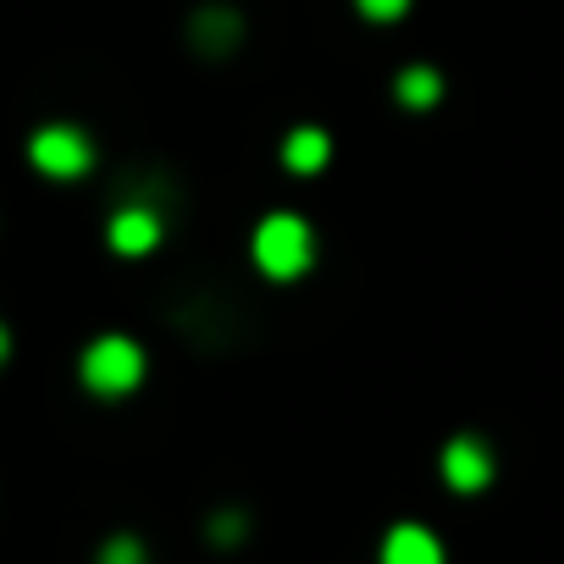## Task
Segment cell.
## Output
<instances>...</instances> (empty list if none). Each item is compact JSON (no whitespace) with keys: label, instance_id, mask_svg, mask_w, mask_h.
Listing matches in <instances>:
<instances>
[{"label":"cell","instance_id":"cell-1","mask_svg":"<svg viewBox=\"0 0 564 564\" xmlns=\"http://www.w3.org/2000/svg\"><path fill=\"white\" fill-rule=\"evenodd\" d=\"M249 254H254V265H260L271 282H294V276H305V271L316 265V227H311L305 216H294V210H271V216L254 227Z\"/></svg>","mask_w":564,"mask_h":564},{"label":"cell","instance_id":"cell-2","mask_svg":"<svg viewBox=\"0 0 564 564\" xmlns=\"http://www.w3.org/2000/svg\"><path fill=\"white\" fill-rule=\"evenodd\" d=\"M78 377H84V388L95 399H128L144 382V349L133 338H122V333H106V338H95L84 349Z\"/></svg>","mask_w":564,"mask_h":564},{"label":"cell","instance_id":"cell-3","mask_svg":"<svg viewBox=\"0 0 564 564\" xmlns=\"http://www.w3.org/2000/svg\"><path fill=\"white\" fill-rule=\"evenodd\" d=\"M29 161H34L45 177H56V183H78V177L95 172V144H89L84 128L51 122V128H40V133L29 139Z\"/></svg>","mask_w":564,"mask_h":564},{"label":"cell","instance_id":"cell-4","mask_svg":"<svg viewBox=\"0 0 564 564\" xmlns=\"http://www.w3.org/2000/svg\"><path fill=\"white\" fill-rule=\"evenodd\" d=\"M443 481H448L454 492H481V487L492 481V454H487V443H481V437H454V443L443 448Z\"/></svg>","mask_w":564,"mask_h":564},{"label":"cell","instance_id":"cell-5","mask_svg":"<svg viewBox=\"0 0 564 564\" xmlns=\"http://www.w3.org/2000/svg\"><path fill=\"white\" fill-rule=\"evenodd\" d=\"M188 40H194V51H205V56H232V51L243 45V18L216 0V7H199V12H194Z\"/></svg>","mask_w":564,"mask_h":564},{"label":"cell","instance_id":"cell-6","mask_svg":"<svg viewBox=\"0 0 564 564\" xmlns=\"http://www.w3.org/2000/svg\"><path fill=\"white\" fill-rule=\"evenodd\" d=\"M106 238H111L117 254H150V249L161 243V210H155V205H122V210L111 216Z\"/></svg>","mask_w":564,"mask_h":564},{"label":"cell","instance_id":"cell-7","mask_svg":"<svg viewBox=\"0 0 564 564\" xmlns=\"http://www.w3.org/2000/svg\"><path fill=\"white\" fill-rule=\"evenodd\" d=\"M382 564H443V542L426 525H393L382 542Z\"/></svg>","mask_w":564,"mask_h":564},{"label":"cell","instance_id":"cell-8","mask_svg":"<svg viewBox=\"0 0 564 564\" xmlns=\"http://www.w3.org/2000/svg\"><path fill=\"white\" fill-rule=\"evenodd\" d=\"M327 161H333V139H327L322 128H294L289 139H282V166L300 172V177L322 172Z\"/></svg>","mask_w":564,"mask_h":564},{"label":"cell","instance_id":"cell-9","mask_svg":"<svg viewBox=\"0 0 564 564\" xmlns=\"http://www.w3.org/2000/svg\"><path fill=\"white\" fill-rule=\"evenodd\" d=\"M393 100L410 106V111L437 106V100H443V73H437V67H404V73L393 78Z\"/></svg>","mask_w":564,"mask_h":564},{"label":"cell","instance_id":"cell-10","mask_svg":"<svg viewBox=\"0 0 564 564\" xmlns=\"http://www.w3.org/2000/svg\"><path fill=\"white\" fill-rule=\"evenodd\" d=\"M100 564H144L139 536H111V542H106V553H100Z\"/></svg>","mask_w":564,"mask_h":564},{"label":"cell","instance_id":"cell-11","mask_svg":"<svg viewBox=\"0 0 564 564\" xmlns=\"http://www.w3.org/2000/svg\"><path fill=\"white\" fill-rule=\"evenodd\" d=\"M360 7V18H371V23H399L404 12H410V0H355Z\"/></svg>","mask_w":564,"mask_h":564},{"label":"cell","instance_id":"cell-12","mask_svg":"<svg viewBox=\"0 0 564 564\" xmlns=\"http://www.w3.org/2000/svg\"><path fill=\"white\" fill-rule=\"evenodd\" d=\"M7 360H12V333L0 327V366H7Z\"/></svg>","mask_w":564,"mask_h":564}]
</instances>
